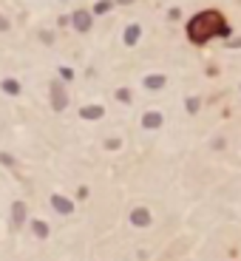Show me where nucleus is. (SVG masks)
<instances>
[{
    "label": "nucleus",
    "mask_w": 241,
    "mask_h": 261,
    "mask_svg": "<svg viewBox=\"0 0 241 261\" xmlns=\"http://www.w3.org/2000/svg\"><path fill=\"white\" fill-rule=\"evenodd\" d=\"M3 88H6L9 94H20V86H18V80H3Z\"/></svg>",
    "instance_id": "12"
},
{
    "label": "nucleus",
    "mask_w": 241,
    "mask_h": 261,
    "mask_svg": "<svg viewBox=\"0 0 241 261\" xmlns=\"http://www.w3.org/2000/svg\"><path fill=\"white\" fill-rule=\"evenodd\" d=\"M145 86L150 88V91H156V88L164 86V77H162V74H150V77H145Z\"/></svg>",
    "instance_id": "10"
},
{
    "label": "nucleus",
    "mask_w": 241,
    "mask_h": 261,
    "mask_svg": "<svg viewBox=\"0 0 241 261\" xmlns=\"http://www.w3.org/2000/svg\"><path fill=\"white\" fill-rule=\"evenodd\" d=\"M218 34H227V23L218 12H198L193 14V20L188 23V37L193 43H204L210 37H218Z\"/></svg>",
    "instance_id": "1"
},
{
    "label": "nucleus",
    "mask_w": 241,
    "mask_h": 261,
    "mask_svg": "<svg viewBox=\"0 0 241 261\" xmlns=\"http://www.w3.org/2000/svg\"><path fill=\"white\" fill-rule=\"evenodd\" d=\"M111 9V0H102V3H96V9H94V14H105V12Z\"/></svg>",
    "instance_id": "13"
},
{
    "label": "nucleus",
    "mask_w": 241,
    "mask_h": 261,
    "mask_svg": "<svg viewBox=\"0 0 241 261\" xmlns=\"http://www.w3.org/2000/svg\"><path fill=\"white\" fill-rule=\"evenodd\" d=\"M142 128H148V130L162 128V114H159V111H150V114H145V120H142Z\"/></svg>",
    "instance_id": "7"
},
{
    "label": "nucleus",
    "mask_w": 241,
    "mask_h": 261,
    "mask_svg": "<svg viewBox=\"0 0 241 261\" xmlns=\"http://www.w3.org/2000/svg\"><path fill=\"white\" fill-rule=\"evenodd\" d=\"M116 3H122V6H128V3H134V0H116Z\"/></svg>",
    "instance_id": "19"
},
{
    "label": "nucleus",
    "mask_w": 241,
    "mask_h": 261,
    "mask_svg": "<svg viewBox=\"0 0 241 261\" xmlns=\"http://www.w3.org/2000/svg\"><path fill=\"white\" fill-rule=\"evenodd\" d=\"M74 28L77 32H88L91 28V12H77L74 14Z\"/></svg>",
    "instance_id": "6"
},
{
    "label": "nucleus",
    "mask_w": 241,
    "mask_h": 261,
    "mask_svg": "<svg viewBox=\"0 0 241 261\" xmlns=\"http://www.w3.org/2000/svg\"><path fill=\"white\" fill-rule=\"evenodd\" d=\"M130 224H136V227H148V224H150V210H148V208H136V210H130Z\"/></svg>",
    "instance_id": "4"
},
{
    "label": "nucleus",
    "mask_w": 241,
    "mask_h": 261,
    "mask_svg": "<svg viewBox=\"0 0 241 261\" xmlns=\"http://www.w3.org/2000/svg\"><path fill=\"white\" fill-rule=\"evenodd\" d=\"M230 48H241V37H238V40H232V43H230Z\"/></svg>",
    "instance_id": "17"
},
{
    "label": "nucleus",
    "mask_w": 241,
    "mask_h": 261,
    "mask_svg": "<svg viewBox=\"0 0 241 261\" xmlns=\"http://www.w3.org/2000/svg\"><path fill=\"white\" fill-rule=\"evenodd\" d=\"M32 230H34L37 238H48V224H46V222H40V218H34V222H32Z\"/></svg>",
    "instance_id": "9"
},
{
    "label": "nucleus",
    "mask_w": 241,
    "mask_h": 261,
    "mask_svg": "<svg viewBox=\"0 0 241 261\" xmlns=\"http://www.w3.org/2000/svg\"><path fill=\"white\" fill-rule=\"evenodd\" d=\"M116 96H120L122 102H128V100H130V91H128V88H120V91H116Z\"/></svg>",
    "instance_id": "14"
},
{
    "label": "nucleus",
    "mask_w": 241,
    "mask_h": 261,
    "mask_svg": "<svg viewBox=\"0 0 241 261\" xmlns=\"http://www.w3.org/2000/svg\"><path fill=\"white\" fill-rule=\"evenodd\" d=\"M82 116H86V120H100V116H102V108H100V105H94V108H82Z\"/></svg>",
    "instance_id": "11"
},
{
    "label": "nucleus",
    "mask_w": 241,
    "mask_h": 261,
    "mask_svg": "<svg viewBox=\"0 0 241 261\" xmlns=\"http://www.w3.org/2000/svg\"><path fill=\"white\" fill-rule=\"evenodd\" d=\"M139 37H142V28H139L136 23H134V26H128V28H125V43H128V46H134V43H136V40H139Z\"/></svg>",
    "instance_id": "8"
},
{
    "label": "nucleus",
    "mask_w": 241,
    "mask_h": 261,
    "mask_svg": "<svg viewBox=\"0 0 241 261\" xmlns=\"http://www.w3.org/2000/svg\"><path fill=\"white\" fill-rule=\"evenodd\" d=\"M48 91H52V105H54V111H62V108L68 105V96H66V88H62V82H52V86H48Z\"/></svg>",
    "instance_id": "2"
},
{
    "label": "nucleus",
    "mask_w": 241,
    "mask_h": 261,
    "mask_svg": "<svg viewBox=\"0 0 241 261\" xmlns=\"http://www.w3.org/2000/svg\"><path fill=\"white\" fill-rule=\"evenodd\" d=\"M0 28H9V20L6 18H0Z\"/></svg>",
    "instance_id": "18"
},
{
    "label": "nucleus",
    "mask_w": 241,
    "mask_h": 261,
    "mask_svg": "<svg viewBox=\"0 0 241 261\" xmlns=\"http://www.w3.org/2000/svg\"><path fill=\"white\" fill-rule=\"evenodd\" d=\"M188 111H190V114L198 111V100H196V96H193V100H188Z\"/></svg>",
    "instance_id": "15"
},
{
    "label": "nucleus",
    "mask_w": 241,
    "mask_h": 261,
    "mask_svg": "<svg viewBox=\"0 0 241 261\" xmlns=\"http://www.w3.org/2000/svg\"><path fill=\"white\" fill-rule=\"evenodd\" d=\"M105 148H108V150H114V148H120V140H108V142H105Z\"/></svg>",
    "instance_id": "16"
},
{
    "label": "nucleus",
    "mask_w": 241,
    "mask_h": 261,
    "mask_svg": "<svg viewBox=\"0 0 241 261\" xmlns=\"http://www.w3.org/2000/svg\"><path fill=\"white\" fill-rule=\"evenodd\" d=\"M52 208L60 213V216H68L71 210H74V204H71V199H66V196H60V193H52Z\"/></svg>",
    "instance_id": "3"
},
{
    "label": "nucleus",
    "mask_w": 241,
    "mask_h": 261,
    "mask_svg": "<svg viewBox=\"0 0 241 261\" xmlns=\"http://www.w3.org/2000/svg\"><path fill=\"white\" fill-rule=\"evenodd\" d=\"M23 222H26V202H14L12 204V224L20 227Z\"/></svg>",
    "instance_id": "5"
}]
</instances>
